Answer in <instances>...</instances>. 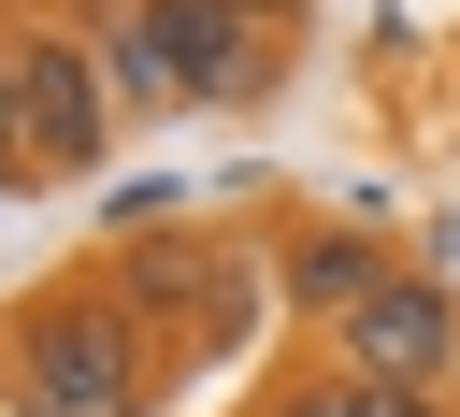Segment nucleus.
<instances>
[{
  "mask_svg": "<svg viewBox=\"0 0 460 417\" xmlns=\"http://www.w3.org/2000/svg\"><path fill=\"white\" fill-rule=\"evenodd\" d=\"M0 374H14L29 417H158L172 403V359L129 316L115 273H58V288L0 302Z\"/></svg>",
  "mask_w": 460,
  "mask_h": 417,
  "instance_id": "nucleus-1",
  "label": "nucleus"
},
{
  "mask_svg": "<svg viewBox=\"0 0 460 417\" xmlns=\"http://www.w3.org/2000/svg\"><path fill=\"white\" fill-rule=\"evenodd\" d=\"M101 273L129 288V316L158 331V359H172V374H187V359H230V345L273 316V273H259V244L201 230V216H115Z\"/></svg>",
  "mask_w": 460,
  "mask_h": 417,
  "instance_id": "nucleus-2",
  "label": "nucleus"
},
{
  "mask_svg": "<svg viewBox=\"0 0 460 417\" xmlns=\"http://www.w3.org/2000/svg\"><path fill=\"white\" fill-rule=\"evenodd\" d=\"M14 129H29V173L86 187L115 158V72H101V29L72 14H14Z\"/></svg>",
  "mask_w": 460,
  "mask_h": 417,
  "instance_id": "nucleus-3",
  "label": "nucleus"
},
{
  "mask_svg": "<svg viewBox=\"0 0 460 417\" xmlns=\"http://www.w3.org/2000/svg\"><path fill=\"white\" fill-rule=\"evenodd\" d=\"M331 359L374 374V388H446V374H460V302H446L431 273H388V288L331 331Z\"/></svg>",
  "mask_w": 460,
  "mask_h": 417,
  "instance_id": "nucleus-4",
  "label": "nucleus"
},
{
  "mask_svg": "<svg viewBox=\"0 0 460 417\" xmlns=\"http://www.w3.org/2000/svg\"><path fill=\"white\" fill-rule=\"evenodd\" d=\"M101 72H115V115H187L201 72H187V0H115L101 14Z\"/></svg>",
  "mask_w": 460,
  "mask_h": 417,
  "instance_id": "nucleus-5",
  "label": "nucleus"
},
{
  "mask_svg": "<svg viewBox=\"0 0 460 417\" xmlns=\"http://www.w3.org/2000/svg\"><path fill=\"white\" fill-rule=\"evenodd\" d=\"M388 273H402V259H388L374 230H302V244L273 259V288H288V316H316V331H345V316H359V302H374Z\"/></svg>",
  "mask_w": 460,
  "mask_h": 417,
  "instance_id": "nucleus-6",
  "label": "nucleus"
},
{
  "mask_svg": "<svg viewBox=\"0 0 460 417\" xmlns=\"http://www.w3.org/2000/svg\"><path fill=\"white\" fill-rule=\"evenodd\" d=\"M259 417H446V388H374V374H345V359H316V374H288Z\"/></svg>",
  "mask_w": 460,
  "mask_h": 417,
  "instance_id": "nucleus-7",
  "label": "nucleus"
},
{
  "mask_svg": "<svg viewBox=\"0 0 460 417\" xmlns=\"http://www.w3.org/2000/svg\"><path fill=\"white\" fill-rule=\"evenodd\" d=\"M0 173H29V129H14V29H0Z\"/></svg>",
  "mask_w": 460,
  "mask_h": 417,
  "instance_id": "nucleus-8",
  "label": "nucleus"
},
{
  "mask_svg": "<svg viewBox=\"0 0 460 417\" xmlns=\"http://www.w3.org/2000/svg\"><path fill=\"white\" fill-rule=\"evenodd\" d=\"M216 14H244V29H259V43H273V29H288V14H302V0H216Z\"/></svg>",
  "mask_w": 460,
  "mask_h": 417,
  "instance_id": "nucleus-9",
  "label": "nucleus"
},
{
  "mask_svg": "<svg viewBox=\"0 0 460 417\" xmlns=\"http://www.w3.org/2000/svg\"><path fill=\"white\" fill-rule=\"evenodd\" d=\"M0 417H29V403H14V374H0Z\"/></svg>",
  "mask_w": 460,
  "mask_h": 417,
  "instance_id": "nucleus-10",
  "label": "nucleus"
}]
</instances>
